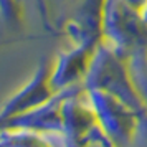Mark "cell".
Wrapping results in <instances>:
<instances>
[{"label": "cell", "mask_w": 147, "mask_h": 147, "mask_svg": "<svg viewBox=\"0 0 147 147\" xmlns=\"http://www.w3.org/2000/svg\"><path fill=\"white\" fill-rule=\"evenodd\" d=\"M51 69H53V63L47 60L41 61L32 80L0 107V119L5 121L20 114L30 113L53 99L60 91H56L51 83Z\"/></svg>", "instance_id": "3"}, {"label": "cell", "mask_w": 147, "mask_h": 147, "mask_svg": "<svg viewBox=\"0 0 147 147\" xmlns=\"http://www.w3.org/2000/svg\"><path fill=\"white\" fill-rule=\"evenodd\" d=\"M101 32L117 55H136L147 43V23L126 0H104Z\"/></svg>", "instance_id": "1"}, {"label": "cell", "mask_w": 147, "mask_h": 147, "mask_svg": "<svg viewBox=\"0 0 147 147\" xmlns=\"http://www.w3.org/2000/svg\"><path fill=\"white\" fill-rule=\"evenodd\" d=\"M129 73H131V78H132L137 93L140 94L147 107V58H144L140 53H136L131 63V68H129Z\"/></svg>", "instance_id": "5"}, {"label": "cell", "mask_w": 147, "mask_h": 147, "mask_svg": "<svg viewBox=\"0 0 147 147\" xmlns=\"http://www.w3.org/2000/svg\"><path fill=\"white\" fill-rule=\"evenodd\" d=\"M0 20L8 28H20L22 25V8L18 0H0Z\"/></svg>", "instance_id": "6"}, {"label": "cell", "mask_w": 147, "mask_h": 147, "mask_svg": "<svg viewBox=\"0 0 147 147\" xmlns=\"http://www.w3.org/2000/svg\"><path fill=\"white\" fill-rule=\"evenodd\" d=\"M99 124L113 142H127L136 129V111L122 99L101 89H88Z\"/></svg>", "instance_id": "2"}, {"label": "cell", "mask_w": 147, "mask_h": 147, "mask_svg": "<svg viewBox=\"0 0 147 147\" xmlns=\"http://www.w3.org/2000/svg\"><path fill=\"white\" fill-rule=\"evenodd\" d=\"M126 2L131 7L136 8V10H139L140 13H142V10L147 7V0H126Z\"/></svg>", "instance_id": "7"}, {"label": "cell", "mask_w": 147, "mask_h": 147, "mask_svg": "<svg viewBox=\"0 0 147 147\" xmlns=\"http://www.w3.org/2000/svg\"><path fill=\"white\" fill-rule=\"evenodd\" d=\"M142 18H144V20H146V23H147V7L142 10Z\"/></svg>", "instance_id": "8"}, {"label": "cell", "mask_w": 147, "mask_h": 147, "mask_svg": "<svg viewBox=\"0 0 147 147\" xmlns=\"http://www.w3.org/2000/svg\"><path fill=\"white\" fill-rule=\"evenodd\" d=\"M99 41H80L73 50L61 53L53 63L51 83L56 91H63L84 81L93 63Z\"/></svg>", "instance_id": "4"}]
</instances>
